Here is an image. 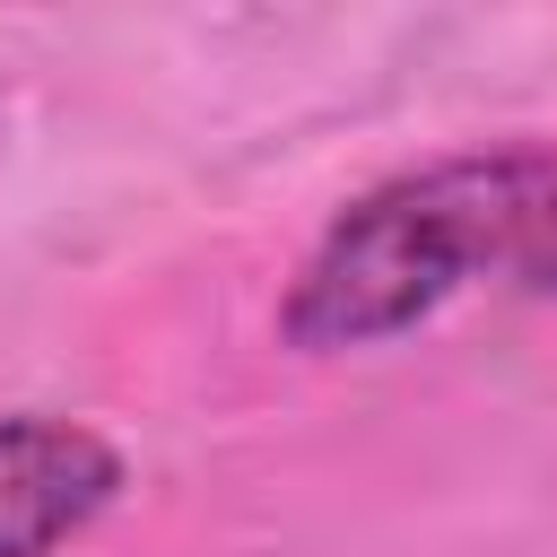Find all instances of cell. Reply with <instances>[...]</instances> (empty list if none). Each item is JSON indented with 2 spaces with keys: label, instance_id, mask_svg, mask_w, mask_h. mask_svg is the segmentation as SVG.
Returning a JSON list of instances; mask_svg holds the SVG:
<instances>
[{
  "label": "cell",
  "instance_id": "1",
  "mask_svg": "<svg viewBox=\"0 0 557 557\" xmlns=\"http://www.w3.org/2000/svg\"><path fill=\"white\" fill-rule=\"evenodd\" d=\"M557 226V157L548 148H496V157H444L426 174H400L331 218V235L305 252L278 331L287 348H374L435 305H453L487 270H531V252Z\"/></svg>",
  "mask_w": 557,
  "mask_h": 557
},
{
  "label": "cell",
  "instance_id": "2",
  "mask_svg": "<svg viewBox=\"0 0 557 557\" xmlns=\"http://www.w3.org/2000/svg\"><path fill=\"white\" fill-rule=\"evenodd\" d=\"M122 496V453L78 418H0V557H52Z\"/></svg>",
  "mask_w": 557,
  "mask_h": 557
},
{
  "label": "cell",
  "instance_id": "3",
  "mask_svg": "<svg viewBox=\"0 0 557 557\" xmlns=\"http://www.w3.org/2000/svg\"><path fill=\"white\" fill-rule=\"evenodd\" d=\"M531 278H540V287H557V226H548V244L531 252Z\"/></svg>",
  "mask_w": 557,
  "mask_h": 557
}]
</instances>
